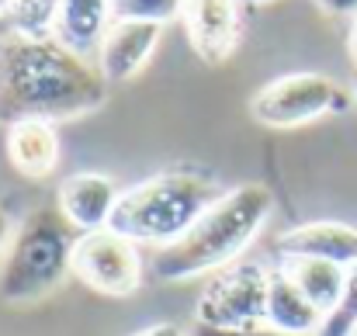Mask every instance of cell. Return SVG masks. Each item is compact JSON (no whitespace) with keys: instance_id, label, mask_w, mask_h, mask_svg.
Listing matches in <instances>:
<instances>
[{"instance_id":"obj_10","label":"cell","mask_w":357,"mask_h":336,"mask_svg":"<svg viewBox=\"0 0 357 336\" xmlns=\"http://www.w3.org/2000/svg\"><path fill=\"white\" fill-rule=\"evenodd\" d=\"M119 194L121 191L115 188V181L108 174L84 170V174H73V177H66L59 184L56 205L80 232H98V229L112 225Z\"/></svg>"},{"instance_id":"obj_25","label":"cell","mask_w":357,"mask_h":336,"mask_svg":"<svg viewBox=\"0 0 357 336\" xmlns=\"http://www.w3.org/2000/svg\"><path fill=\"white\" fill-rule=\"evenodd\" d=\"M354 105H357V77H354Z\"/></svg>"},{"instance_id":"obj_12","label":"cell","mask_w":357,"mask_h":336,"mask_svg":"<svg viewBox=\"0 0 357 336\" xmlns=\"http://www.w3.org/2000/svg\"><path fill=\"white\" fill-rule=\"evenodd\" d=\"M281 257H316L340 267L357 264V229L347 222H305L288 229L278 239Z\"/></svg>"},{"instance_id":"obj_8","label":"cell","mask_w":357,"mask_h":336,"mask_svg":"<svg viewBox=\"0 0 357 336\" xmlns=\"http://www.w3.org/2000/svg\"><path fill=\"white\" fill-rule=\"evenodd\" d=\"M181 24L188 31L195 56L208 66H219L236 52L243 31L236 0H184Z\"/></svg>"},{"instance_id":"obj_21","label":"cell","mask_w":357,"mask_h":336,"mask_svg":"<svg viewBox=\"0 0 357 336\" xmlns=\"http://www.w3.org/2000/svg\"><path fill=\"white\" fill-rule=\"evenodd\" d=\"M132 336H184V330L177 323H153V326H146V330H139Z\"/></svg>"},{"instance_id":"obj_17","label":"cell","mask_w":357,"mask_h":336,"mask_svg":"<svg viewBox=\"0 0 357 336\" xmlns=\"http://www.w3.org/2000/svg\"><path fill=\"white\" fill-rule=\"evenodd\" d=\"M357 326V264L347 267V281H344V295L333 305V312L323 319L316 336H351Z\"/></svg>"},{"instance_id":"obj_14","label":"cell","mask_w":357,"mask_h":336,"mask_svg":"<svg viewBox=\"0 0 357 336\" xmlns=\"http://www.w3.org/2000/svg\"><path fill=\"white\" fill-rule=\"evenodd\" d=\"M323 312L305 298V291L281 270H271L267 281V309H264V323L284 333H298V336H316L323 326Z\"/></svg>"},{"instance_id":"obj_23","label":"cell","mask_w":357,"mask_h":336,"mask_svg":"<svg viewBox=\"0 0 357 336\" xmlns=\"http://www.w3.org/2000/svg\"><path fill=\"white\" fill-rule=\"evenodd\" d=\"M347 49H351V59H354L357 66V17L351 21V35H347Z\"/></svg>"},{"instance_id":"obj_2","label":"cell","mask_w":357,"mask_h":336,"mask_svg":"<svg viewBox=\"0 0 357 336\" xmlns=\"http://www.w3.org/2000/svg\"><path fill=\"white\" fill-rule=\"evenodd\" d=\"M274 212V194L264 184H239L202 212L177 243L153 257L160 281H191L236 264Z\"/></svg>"},{"instance_id":"obj_18","label":"cell","mask_w":357,"mask_h":336,"mask_svg":"<svg viewBox=\"0 0 357 336\" xmlns=\"http://www.w3.org/2000/svg\"><path fill=\"white\" fill-rule=\"evenodd\" d=\"M115 7V21H153V24H167L174 17H181L184 0H112Z\"/></svg>"},{"instance_id":"obj_24","label":"cell","mask_w":357,"mask_h":336,"mask_svg":"<svg viewBox=\"0 0 357 336\" xmlns=\"http://www.w3.org/2000/svg\"><path fill=\"white\" fill-rule=\"evenodd\" d=\"M236 3H271V0H236Z\"/></svg>"},{"instance_id":"obj_11","label":"cell","mask_w":357,"mask_h":336,"mask_svg":"<svg viewBox=\"0 0 357 336\" xmlns=\"http://www.w3.org/2000/svg\"><path fill=\"white\" fill-rule=\"evenodd\" d=\"M7 160L28 181H45L59 167V132L56 121L24 118L7 125Z\"/></svg>"},{"instance_id":"obj_3","label":"cell","mask_w":357,"mask_h":336,"mask_svg":"<svg viewBox=\"0 0 357 336\" xmlns=\"http://www.w3.org/2000/svg\"><path fill=\"white\" fill-rule=\"evenodd\" d=\"M222 194H226V188L208 174H195V170L153 174V177L132 184L128 191H121L108 229L128 236L132 243L163 250V246L177 243L202 219V212L208 205H215Z\"/></svg>"},{"instance_id":"obj_6","label":"cell","mask_w":357,"mask_h":336,"mask_svg":"<svg viewBox=\"0 0 357 336\" xmlns=\"http://www.w3.org/2000/svg\"><path fill=\"white\" fill-rule=\"evenodd\" d=\"M271 270L260 264H229L208 277L195 305L198 326L215 330H246L264 323Z\"/></svg>"},{"instance_id":"obj_22","label":"cell","mask_w":357,"mask_h":336,"mask_svg":"<svg viewBox=\"0 0 357 336\" xmlns=\"http://www.w3.org/2000/svg\"><path fill=\"white\" fill-rule=\"evenodd\" d=\"M10 236H14V232H10V222H7V212L0 208V250L10 243Z\"/></svg>"},{"instance_id":"obj_7","label":"cell","mask_w":357,"mask_h":336,"mask_svg":"<svg viewBox=\"0 0 357 336\" xmlns=\"http://www.w3.org/2000/svg\"><path fill=\"white\" fill-rule=\"evenodd\" d=\"M73 277L84 281L87 288L128 298L142 284V257L139 243L121 236L115 229H98V232H80L73 246Z\"/></svg>"},{"instance_id":"obj_13","label":"cell","mask_w":357,"mask_h":336,"mask_svg":"<svg viewBox=\"0 0 357 336\" xmlns=\"http://www.w3.org/2000/svg\"><path fill=\"white\" fill-rule=\"evenodd\" d=\"M112 21H115L112 0H59L52 38L63 42L66 49L87 56V52H98Z\"/></svg>"},{"instance_id":"obj_26","label":"cell","mask_w":357,"mask_h":336,"mask_svg":"<svg viewBox=\"0 0 357 336\" xmlns=\"http://www.w3.org/2000/svg\"><path fill=\"white\" fill-rule=\"evenodd\" d=\"M351 336H357V326H354V333H351Z\"/></svg>"},{"instance_id":"obj_15","label":"cell","mask_w":357,"mask_h":336,"mask_svg":"<svg viewBox=\"0 0 357 336\" xmlns=\"http://www.w3.org/2000/svg\"><path fill=\"white\" fill-rule=\"evenodd\" d=\"M284 274L305 291V298L330 316L333 305L344 295V281H347V267L333 264V260H316V257H284Z\"/></svg>"},{"instance_id":"obj_4","label":"cell","mask_w":357,"mask_h":336,"mask_svg":"<svg viewBox=\"0 0 357 336\" xmlns=\"http://www.w3.org/2000/svg\"><path fill=\"white\" fill-rule=\"evenodd\" d=\"M80 229L70 222L59 205H42L28 212L7 243L0 267V298L38 302L66 274H73V246Z\"/></svg>"},{"instance_id":"obj_16","label":"cell","mask_w":357,"mask_h":336,"mask_svg":"<svg viewBox=\"0 0 357 336\" xmlns=\"http://www.w3.org/2000/svg\"><path fill=\"white\" fill-rule=\"evenodd\" d=\"M59 0H0V28L21 38H49Z\"/></svg>"},{"instance_id":"obj_9","label":"cell","mask_w":357,"mask_h":336,"mask_svg":"<svg viewBox=\"0 0 357 336\" xmlns=\"http://www.w3.org/2000/svg\"><path fill=\"white\" fill-rule=\"evenodd\" d=\"M160 35H163V24H153V21H112V28L105 31V38L98 45L101 77L108 84L132 80L153 56Z\"/></svg>"},{"instance_id":"obj_5","label":"cell","mask_w":357,"mask_h":336,"mask_svg":"<svg viewBox=\"0 0 357 336\" xmlns=\"http://www.w3.org/2000/svg\"><path fill=\"white\" fill-rule=\"evenodd\" d=\"M344 108L347 94L323 73H284L264 84L250 101V114L267 128H298Z\"/></svg>"},{"instance_id":"obj_1","label":"cell","mask_w":357,"mask_h":336,"mask_svg":"<svg viewBox=\"0 0 357 336\" xmlns=\"http://www.w3.org/2000/svg\"><path fill=\"white\" fill-rule=\"evenodd\" d=\"M108 101V80L87 56L49 38H0V125L70 121Z\"/></svg>"},{"instance_id":"obj_20","label":"cell","mask_w":357,"mask_h":336,"mask_svg":"<svg viewBox=\"0 0 357 336\" xmlns=\"http://www.w3.org/2000/svg\"><path fill=\"white\" fill-rule=\"evenodd\" d=\"M319 10H326V14H333V17H357V0H312Z\"/></svg>"},{"instance_id":"obj_19","label":"cell","mask_w":357,"mask_h":336,"mask_svg":"<svg viewBox=\"0 0 357 336\" xmlns=\"http://www.w3.org/2000/svg\"><path fill=\"white\" fill-rule=\"evenodd\" d=\"M195 336H298V333H284V330H274V326L260 323V326H246V330H215V326H195Z\"/></svg>"}]
</instances>
